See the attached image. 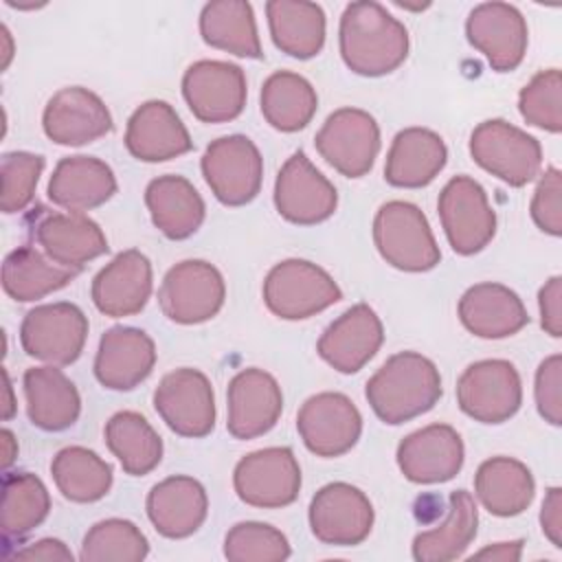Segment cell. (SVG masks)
I'll return each instance as SVG.
<instances>
[{
	"instance_id": "1",
	"label": "cell",
	"mask_w": 562,
	"mask_h": 562,
	"mask_svg": "<svg viewBox=\"0 0 562 562\" xmlns=\"http://www.w3.org/2000/svg\"><path fill=\"white\" fill-rule=\"evenodd\" d=\"M345 66L362 77L397 70L408 55V31L380 2L360 0L345 7L338 26Z\"/></svg>"
},
{
	"instance_id": "2",
	"label": "cell",
	"mask_w": 562,
	"mask_h": 562,
	"mask_svg": "<svg viewBox=\"0 0 562 562\" xmlns=\"http://www.w3.org/2000/svg\"><path fill=\"white\" fill-rule=\"evenodd\" d=\"M441 393L439 369L417 351L393 353L364 386L371 411L389 426H400L428 413Z\"/></svg>"
},
{
	"instance_id": "3",
	"label": "cell",
	"mask_w": 562,
	"mask_h": 562,
	"mask_svg": "<svg viewBox=\"0 0 562 562\" xmlns=\"http://www.w3.org/2000/svg\"><path fill=\"white\" fill-rule=\"evenodd\" d=\"M373 244L389 266L404 272H428L441 261L430 224L413 202L391 200L378 209Z\"/></svg>"
},
{
	"instance_id": "4",
	"label": "cell",
	"mask_w": 562,
	"mask_h": 562,
	"mask_svg": "<svg viewBox=\"0 0 562 562\" xmlns=\"http://www.w3.org/2000/svg\"><path fill=\"white\" fill-rule=\"evenodd\" d=\"M340 299L334 277L305 259H283L263 279V303L283 321L310 318Z\"/></svg>"
},
{
	"instance_id": "5",
	"label": "cell",
	"mask_w": 562,
	"mask_h": 562,
	"mask_svg": "<svg viewBox=\"0 0 562 562\" xmlns=\"http://www.w3.org/2000/svg\"><path fill=\"white\" fill-rule=\"evenodd\" d=\"M472 160L509 187L529 184L542 167V147L525 130L490 119L479 123L470 134Z\"/></svg>"
},
{
	"instance_id": "6",
	"label": "cell",
	"mask_w": 562,
	"mask_h": 562,
	"mask_svg": "<svg viewBox=\"0 0 562 562\" xmlns=\"http://www.w3.org/2000/svg\"><path fill=\"white\" fill-rule=\"evenodd\" d=\"M88 338V318L75 303L57 301L26 312L20 325V345L26 356L53 367L72 364Z\"/></svg>"
},
{
	"instance_id": "7",
	"label": "cell",
	"mask_w": 562,
	"mask_h": 562,
	"mask_svg": "<svg viewBox=\"0 0 562 562\" xmlns=\"http://www.w3.org/2000/svg\"><path fill=\"white\" fill-rule=\"evenodd\" d=\"M211 193L224 206H244L257 198L263 180V158L244 134L215 138L200 160Z\"/></svg>"
},
{
	"instance_id": "8",
	"label": "cell",
	"mask_w": 562,
	"mask_h": 562,
	"mask_svg": "<svg viewBox=\"0 0 562 562\" xmlns=\"http://www.w3.org/2000/svg\"><path fill=\"white\" fill-rule=\"evenodd\" d=\"M437 211L450 248L470 257L481 252L496 235V213L485 189L470 176H454L439 193Z\"/></svg>"
},
{
	"instance_id": "9",
	"label": "cell",
	"mask_w": 562,
	"mask_h": 562,
	"mask_svg": "<svg viewBox=\"0 0 562 562\" xmlns=\"http://www.w3.org/2000/svg\"><path fill=\"white\" fill-rule=\"evenodd\" d=\"M224 299V277L204 259H184L171 266L158 290L162 314L178 325L211 321L222 310Z\"/></svg>"
},
{
	"instance_id": "10",
	"label": "cell",
	"mask_w": 562,
	"mask_h": 562,
	"mask_svg": "<svg viewBox=\"0 0 562 562\" xmlns=\"http://www.w3.org/2000/svg\"><path fill=\"white\" fill-rule=\"evenodd\" d=\"M459 408L481 424H503L522 404V382L509 360L472 362L457 380Z\"/></svg>"
},
{
	"instance_id": "11",
	"label": "cell",
	"mask_w": 562,
	"mask_h": 562,
	"mask_svg": "<svg viewBox=\"0 0 562 562\" xmlns=\"http://www.w3.org/2000/svg\"><path fill=\"white\" fill-rule=\"evenodd\" d=\"M233 487L241 503L259 509L292 505L301 492V468L285 446L261 448L241 457L233 472Z\"/></svg>"
},
{
	"instance_id": "12",
	"label": "cell",
	"mask_w": 562,
	"mask_h": 562,
	"mask_svg": "<svg viewBox=\"0 0 562 562\" xmlns=\"http://www.w3.org/2000/svg\"><path fill=\"white\" fill-rule=\"evenodd\" d=\"M316 151L345 178H362L371 171L380 151V127L360 108L331 112L314 136Z\"/></svg>"
},
{
	"instance_id": "13",
	"label": "cell",
	"mask_w": 562,
	"mask_h": 562,
	"mask_svg": "<svg viewBox=\"0 0 562 562\" xmlns=\"http://www.w3.org/2000/svg\"><path fill=\"white\" fill-rule=\"evenodd\" d=\"M154 408L180 437L202 439L215 428V395L209 378L191 367L169 371L154 391Z\"/></svg>"
},
{
	"instance_id": "14",
	"label": "cell",
	"mask_w": 562,
	"mask_h": 562,
	"mask_svg": "<svg viewBox=\"0 0 562 562\" xmlns=\"http://www.w3.org/2000/svg\"><path fill=\"white\" fill-rule=\"evenodd\" d=\"M310 529L316 540L334 547H356L373 529V505L351 483H327L310 501Z\"/></svg>"
},
{
	"instance_id": "15",
	"label": "cell",
	"mask_w": 562,
	"mask_h": 562,
	"mask_svg": "<svg viewBox=\"0 0 562 562\" xmlns=\"http://www.w3.org/2000/svg\"><path fill=\"white\" fill-rule=\"evenodd\" d=\"M296 430L312 454L334 459L358 443L362 415L345 393L323 391L303 402L296 413Z\"/></svg>"
},
{
	"instance_id": "16",
	"label": "cell",
	"mask_w": 562,
	"mask_h": 562,
	"mask_svg": "<svg viewBox=\"0 0 562 562\" xmlns=\"http://www.w3.org/2000/svg\"><path fill=\"white\" fill-rule=\"evenodd\" d=\"M182 97L202 123L233 121L246 105V75L231 61L200 59L182 75Z\"/></svg>"
},
{
	"instance_id": "17",
	"label": "cell",
	"mask_w": 562,
	"mask_h": 562,
	"mask_svg": "<svg viewBox=\"0 0 562 562\" xmlns=\"http://www.w3.org/2000/svg\"><path fill=\"white\" fill-rule=\"evenodd\" d=\"M277 213L290 224L314 226L329 220L338 206L336 187L312 165L305 151H294L274 180Z\"/></svg>"
},
{
	"instance_id": "18",
	"label": "cell",
	"mask_w": 562,
	"mask_h": 562,
	"mask_svg": "<svg viewBox=\"0 0 562 562\" xmlns=\"http://www.w3.org/2000/svg\"><path fill=\"white\" fill-rule=\"evenodd\" d=\"M465 35L496 72L518 68L529 44L527 20L507 2L476 4L465 20Z\"/></svg>"
},
{
	"instance_id": "19",
	"label": "cell",
	"mask_w": 562,
	"mask_h": 562,
	"mask_svg": "<svg viewBox=\"0 0 562 562\" xmlns=\"http://www.w3.org/2000/svg\"><path fill=\"white\" fill-rule=\"evenodd\" d=\"M397 468L411 483H446L459 474L465 459L461 435L448 424H430L406 435L395 452Z\"/></svg>"
},
{
	"instance_id": "20",
	"label": "cell",
	"mask_w": 562,
	"mask_h": 562,
	"mask_svg": "<svg viewBox=\"0 0 562 562\" xmlns=\"http://www.w3.org/2000/svg\"><path fill=\"white\" fill-rule=\"evenodd\" d=\"M226 430L235 439H255L274 428L283 411L279 382L263 369L250 367L233 375L226 391Z\"/></svg>"
},
{
	"instance_id": "21",
	"label": "cell",
	"mask_w": 562,
	"mask_h": 562,
	"mask_svg": "<svg viewBox=\"0 0 562 562\" xmlns=\"http://www.w3.org/2000/svg\"><path fill=\"white\" fill-rule=\"evenodd\" d=\"M112 114L103 99L83 86L57 90L42 114L44 134L66 147L94 143L112 132Z\"/></svg>"
},
{
	"instance_id": "22",
	"label": "cell",
	"mask_w": 562,
	"mask_h": 562,
	"mask_svg": "<svg viewBox=\"0 0 562 562\" xmlns=\"http://www.w3.org/2000/svg\"><path fill=\"white\" fill-rule=\"evenodd\" d=\"M384 327L367 303H356L342 312L316 342L318 356L338 373L360 371L382 347Z\"/></svg>"
},
{
	"instance_id": "23",
	"label": "cell",
	"mask_w": 562,
	"mask_h": 562,
	"mask_svg": "<svg viewBox=\"0 0 562 562\" xmlns=\"http://www.w3.org/2000/svg\"><path fill=\"white\" fill-rule=\"evenodd\" d=\"M151 288L154 274L149 259L140 250L130 248L119 252L97 272L90 296L101 314L123 318L138 314L147 305Z\"/></svg>"
},
{
	"instance_id": "24",
	"label": "cell",
	"mask_w": 562,
	"mask_h": 562,
	"mask_svg": "<svg viewBox=\"0 0 562 562\" xmlns=\"http://www.w3.org/2000/svg\"><path fill=\"white\" fill-rule=\"evenodd\" d=\"M156 364L154 340L136 327H110L94 356V378L103 389L132 391L149 378Z\"/></svg>"
},
{
	"instance_id": "25",
	"label": "cell",
	"mask_w": 562,
	"mask_h": 562,
	"mask_svg": "<svg viewBox=\"0 0 562 562\" xmlns=\"http://www.w3.org/2000/svg\"><path fill=\"white\" fill-rule=\"evenodd\" d=\"M125 147L140 162H165L191 151L193 140L178 112L167 101L154 99L132 112Z\"/></svg>"
},
{
	"instance_id": "26",
	"label": "cell",
	"mask_w": 562,
	"mask_h": 562,
	"mask_svg": "<svg viewBox=\"0 0 562 562\" xmlns=\"http://www.w3.org/2000/svg\"><path fill=\"white\" fill-rule=\"evenodd\" d=\"M147 518L154 529L171 540L195 533L209 514V496L204 485L187 474L167 476L156 483L145 501Z\"/></svg>"
},
{
	"instance_id": "27",
	"label": "cell",
	"mask_w": 562,
	"mask_h": 562,
	"mask_svg": "<svg viewBox=\"0 0 562 562\" xmlns=\"http://www.w3.org/2000/svg\"><path fill=\"white\" fill-rule=\"evenodd\" d=\"M457 312L461 325L485 340L514 336L529 323L522 299L507 285L492 281L468 288L459 299Z\"/></svg>"
},
{
	"instance_id": "28",
	"label": "cell",
	"mask_w": 562,
	"mask_h": 562,
	"mask_svg": "<svg viewBox=\"0 0 562 562\" xmlns=\"http://www.w3.org/2000/svg\"><path fill=\"white\" fill-rule=\"evenodd\" d=\"M33 237L48 259L70 270H81L110 248L101 226L86 213H48L33 226Z\"/></svg>"
},
{
	"instance_id": "29",
	"label": "cell",
	"mask_w": 562,
	"mask_h": 562,
	"mask_svg": "<svg viewBox=\"0 0 562 562\" xmlns=\"http://www.w3.org/2000/svg\"><path fill=\"white\" fill-rule=\"evenodd\" d=\"M116 193V178L108 162L94 156L61 158L46 187L48 200L70 213H86Z\"/></svg>"
},
{
	"instance_id": "30",
	"label": "cell",
	"mask_w": 562,
	"mask_h": 562,
	"mask_svg": "<svg viewBox=\"0 0 562 562\" xmlns=\"http://www.w3.org/2000/svg\"><path fill=\"white\" fill-rule=\"evenodd\" d=\"M448 162L443 138L426 127L400 130L389 147L384 180L397 189H422L430 184Z\"/></svg>"
},
{
	"instance_id": "31",
	"label": "cell",
	"mask_w": 562,
	"mask_h": 562,
	"mask_svg": "<svg viewBox=\"0 0 562 562\" xmlns=\"http://www.w3.org/2000/svg\"><path fill=\"white\" fill-rule=\"evenodd\" d=\"M26 415L33 426L46 432L70 428L81 413V397L75 382L53 364L31 367L22 378Z\"/></svg>"
},
{
	"instance_id": "32",
	"label": "cell",
	"mask_w": 562,
	"mask_h": 562,
	"mask_svg": "<svg viewBox=\"0 0 562 562\" xmlns=\"http://www.w3.org/2000/svg\"><path fill=\"white\" fill-rule=\"evenodd\" d=\"M145 204L154 226L167 239H187L204 222L206 206L198 189L182 176H158L145 189Z\"/></svg>"
},
{
	"instance_id": "33",
	"label": "cell",
	"mask_w": 562,
	"mask_h": 562,
	"mask_svg": "<svg viewBox=\"0 0 562 562\" xmlns=\"http://www.w3.org/2000/svg\"><path fill=\"white\" fill-rule=\"evenodd\" d=\"M536 494L531 470L512 457L485 459L474 474V496L498 518L522 514Z\"/></svg>"
},
{
	"instance_id": "34",
	"label": "cell",
	"mask_w": 562,
	"mask_h": 562,
	"mask_svg": "<svg viewBox=\"0 0 562 562\" xmlns=\"http://www.w3.org/2000/svg\"><path fill=\"white\" fill-rule=\"evenodd\" d=\"M479 509L474 496L465 490H454L448 496L446 516L432 529H426L413 538V558L417 562H450L463 555V551L476 538Z\"/></svg>"
},
{
	"instance_id": "35",
	"label": "cell",
	"mask_w": 562,
	"mask_h": 562,
	"mask_svg": "<svg viewBox=\"0 0 562 562\" xmlns=\"http://www.w3.org/2000/svg\"><path fill=\"white\" fill-rule=\"evenodd\" d=\"M268 29L274 46L294 57L312 59L325 46V11L305 0H270L266 4Z\"/></svg>"
},
{
	"instance_id": "36",
	"label": "cell",
	"mask_w": 562,
	"mask_h": 562,
	"mask_svg": "<svg viewBox=\"0 0 562 562\" xmlns=\"http://www.w3.org/2000/svg\"><path fill=\"white\" fill-rule=\"evenodd\" d=\"M202 40L217 48L246 59H261V40L250 2L215 0L204 4L200 13Z\"/></svg>"
},
{
	"instance_id": "37",
	"label": "cell",
	"mask_w": 562,
	"mask_h": 562,
	"mask_svg": "<svg viewBox=\"0 0 562 562\" xmlns=\"http://www.w3.org/2000/svg\"><path fill=\"white\" fill-rule=\"evenodd\" d=\"M77 274L79 270L64 268L31 246H20L2 261V290L18 303H31L66 288Z\"/></svg>"
},
{
	"instance_id": "38",
	"label": "cell",
	"mask_w": 562,
	"mask_h": 562,
	"mask_svg": "<svg viewBox=\"0 0 562 562\" xmlns=\"http://www.w3.org/2000/svg\"><path fill=\"white\" fill-rule=\"evenodd\" d=\"M263 119L279 132H299L307 127L318 108L314 86L292 70L272 72L259 94Z\"/></svg>"
},
{
	"instance_id": "39",
	"label": "cell",
	"mask_w": 562,
	"mask_h": 562,
	"mask_svg": "<svg viewBox=\"0 0 562 562\" xmlns=\"http://www.w3.org/2000/svg\"><path fill=\"white\" fill-rule=\"evenodd\" d=\"M105 446L130 476H145L162 459V439L136 411H119L105 422Z\"/></svg>"
},
{
	"instance_id": "40",
	"label": "cell",
	"mask_w": 562,
	"mask_h": 562,
	"mask_svg": "<svg viewBox=\"0 0 562 562\" xmlns=\"http://www.w3.org/2000/svg\"><path fill=\"white\" fill-rule=\"evenodd\" d=\"M50 474L64 498L72 503L101 501L112 487V468L83 446L61 448L50 461Z\"/></svg>"
},
{
	"instance_id": "41",
	"label": "cell",
	"mask_w": 562,
	"mask_h": 562,
	"mask_svg": "<svg viewBox=\"0 0 562 562\" xmlns=\"http://www.w3.org/2000/svg\"><path fill=\"white\" fill-rule=\"evenodd\" d=\"M50 512V494L31 472H4L2 476V533L22 538L40 527Z\"/></svg>"
},
{
	"instance_id": "42",
	"label": "cell",
	"mask_w": 562,
	"mask_h": 562,
	"mask_svg": "<svg viewBox=\"0 0 562 562\" xmlns=\"http://www.w3.org/2000/svg\"><path fill=\"white\" fill-rule=\"evenodd\" d=\"M149 553L145 533L125 518L94 522L83 536L79 560L83 562H140Z\"/></svg>"
},
{
	"instance_id": "43",
	"label": "cell",
	"mask_w": 562,
	"mask_h": 562,
	"mask_svg": "<svg viewBox=\"0 0 562 562\" xmlns=\"http://www.w3.org/2000/svg\"><path fill=\"white\" fill-rule=\"evenodd\" d=\"M224 558L231 562H281L290 558V542L268 522L244 520L228 529Z\"/></svg>"
},
{
	"instance_id": "44",
	"label": "cell",
	"mask_w": 562,
	"mask_h": 562,
	"mask_svg": "<svg viewBox=\"0 0 562 562\" xmlns=\"http://www.w3.org/2000/svg\"><path fill=\"white\" fill-rule=\"evenodd\" d=\"M520 116L544 132H562V75L558 68L540 70L518 94Z\"/></svg>"
},
{
	"instance_id": "45",
	"label": "cell",
	"mask_w": 562,
	"mask_h": 562,
	"mask_svg": "<svg viewBox=\"0 0 562 562\" xmlns=\"http://www.w3.org/2000/svg\"><path fill=\"white\" fill-rule=\"evenodd\" d=\"M44 171V156L31 151H7L0 160V209L2 213L24 211L35 193L37 180Z\"/></svg>"
},
{
	"instance_id": "46",
	"label": "cell",
	"mask_w": 562,
	"mask_h": 562,
	"mask_svg": "<svg viewBox=\"0 0 562 562\" xmlns=\"http://www.w3.org/2000/svg\"><path fill=\"white\" fill-rule=\"evenodd\" d=\"M529 213L542 233L551 237L562 235V176L558 167H547L540 176Z\"/></svg>"
},
{
	"instance_id": "47",
	"label": "cell",
	"mask_w": 562,
	"mask_h": 562,
	"mask_svg": "<svg viewBox=\"0 0 562 562\" xmlns=\"http://www.w3.org/2000/svg\"><path fill=\"white\" fill-rule=\"evenodd\" d=\"M536 408L551 426L562 424V356L553 353L544 358L536 371L533 384Z\"/></svg>"
},
{
	"instance_id": "48",
	"label": "cell",
	"mask_w": 562,
	"mask_h": 562,
	"mask_svg": "<svg viewBox=\"0 0 562 562\" xmlns=\"http://www.w3.org/2000/svg\"><path fill=\"white\" fill-rule=\"evenodd\" d=\"M540 325L551 338L562 336V277H551L538 292Z\"/></svg>"
},
{
	"instance_id": "49",
	"label": "cell",
	"mask_w": 562,
	"mask_h": 562,
	"mask_svg": "<svg viewBox=\"0 0 562 562\" xmlns=\"http://www.w3.org/2000/svg\"><path fill=\"white\" fill-rule=\"evenodd\" d=\"M540 529L547 540L560 549L562 547V490L549 487L540 509Z\"/></svg>"
},
{
	"instance_id": "50",
	"label": "cell",
	"mask_w": 562,
	"mask_h": 562,
	"mask_svg": "<svg viewBox=\"0 0 562 562\" xmlns=\"http://www.w3.org/2000/svg\"><path fill=\"white\" fill-rule=\"evenodd\" d=\"M13 560L26 562H72V551L57 538H42L13 553Z\"/></svg>"
},
{
	"instance_id": "51",
	"label": "cell",
	"mask_w": 562,
	"mask_h": 562,
	"mask_svg": "<svg viewBox=\"0 0 562 562\" xmlns=\"http://www.w3.org/2000/svg\"><path fill=\"white\" fill-rule=\"evenodd\" d=\"M522 555V540L512 542H494L476 551L474 560H492V562H518Z\"/></svg>"
},
{
	"instance_id": "52",
	"label": "cell",
	"mask_w": 562,
	"mask_h": 562,
	"mask_svg": "<svg viewBox=\"0 0 562 562\" xmlns=\"http://www.w3.org/2000/svg\"><path fill=\"white\" fill-rule=\"evenodd\" d=\"M0 437H2V470L7 472L9 465L18 457V439H15V435L9 428H2Z\"/></svg>"
},
{
	"instance_id": "53",
	"label": "cell",
	"mask_w": 562,
	"mask_h": 562,
	"mask_svg": "<svg viewBox=\"0 0 562 562\" xmlns=\"http://www.w3.org/2000/svg\"><path fill=\"white\" fill-rule=\"evenodd\" d=\"M2 375H4V404H2V419H4V422H9V419L15 415V411H18V402H15V397H13V384H11V378H9L7 369L2 371Z\"/></svg>"
},
{
	"instance_id": "54",
	"label": "cell",
	"mask_w": 562,
	"mask_h": 562,
	"mask_svg": "<svg viewBox=\"0 0 562 562\" xmlns=\"http://www.w3.org/2000/svg\"><path fill=\"white\" fill-rule=\"evenodd\" d=\"M2 44H4V48H2V57H4L2 68H7L9 61H11V57H13V37H11V33H9L7 26H2Z\"/></svg>"
}]
</instances>
